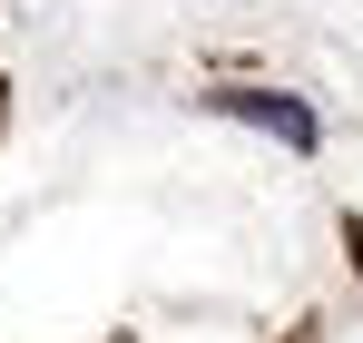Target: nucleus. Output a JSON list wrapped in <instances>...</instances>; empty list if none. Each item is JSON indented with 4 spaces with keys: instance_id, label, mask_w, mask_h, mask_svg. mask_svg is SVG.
<instances>
[{
    "instance_id": "nucleus-1",
    "label": "nucleus",
    "mask_w": 363,
    "mask_h": 343,
    "mask_svg": "<svg viewBox=\"0 0 363 343\" xmlns=\"http://www.w3.org/2000/svg\"><path fill=\"white\" fill-rule=\"evenodd\" d=\"M216 108H226V118H245V128H275L295 157L314 147V108H295V99H265V89H216Z\"/></svg>"
},
{
    "instance_id": "nucleus-2",
    "label": "nucleus",
    "mask_w": 363,
    "mask_h": 343,
    "mask_svg": "<svg viewBox=\"0 0 363 343\" xmlns=\"http://www.w3.org/2000/svg\"><path fill=\"white\" fill-rule=\"evenodd\" d=\"M344 255H354V275H363V216H344Z\"/></svg>"
},
{
    "instance_id": "nucleus-3",
    "label": "nucleus",
    "mask_w": 363,
    "mask_h": 343,
    "mask_svg": "<svg viewBox=\"0 0 363 343\" xmlns=\"http://www.w3.org/2000/svg\"><path fill=\"white\" fill-rule=\"evenodd\" d=\"M0 118H10V79H0Z\"/></svg>"
}]
</instances>
